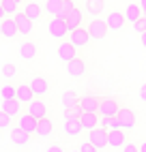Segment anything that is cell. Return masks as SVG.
<instances>
[{
    "label": "cell",
    "instance_id": "cell-1",
    "mask_svg": "<svg viewBox=\"0 0 146 152\" xmlns=\"http://www.w3.org/2000/svg\"><path fill=\"white\" fill-rule=\"evenodd\" d=\"M47 32L52 39H56V41H62V39H67L69 34V28H67V22H65V17H49L47 19Z\"/></svg>",
    "mask_w": 146,
    "mask_h": 152
},
{
    "label": "cell",
    "instance_id": "cell-2",
    "mask_svg": "<svg viewBox=\"0 0 146 152\" xmlns=\"http://www.w3.org/2000/svg\"><path fill=\"white\" fill-rule=\"evenodd\" d=\"M120 107H122V105H120L118 99H114V96H101L97 114H99L101 118H114V116H118Z\"/></svg>",
    "mask_w": 146,
    "mask_h": 152
},
{
    "label": "cell",
    "instance_id": "cell-3",
    "mask_svg": "<svg viewBox=\"0 0 146 152\" xmlns=\"http://www.w3.org/2000/svg\"><path fill=\"white\" fill-rule=\"evenodd\" d=\"M88 139L95 144L97 150H105L110 146V135H108V129H103L101 124L95 126L92 131H88Z\"/></svg>",
    "mask_w": 146,
    "mask_h": 152
},
{
    "label": "cell",
    "instance_id": "cell-4",
    "mask_svg": "<svg viewBox=\"0 0 146 152\" xmlns=\"http://www.w3.org/2000/svg\"><path fill=\"white\" fill-rule=\"evenodd\" d=\"M67 39L75 45L77 49H82V47H86L88 43H90V32H88V28H84V26H80V28H75V30H71V32L67 34Z\"/></svg>",
    "mask_w": 146,
    "mask_h": 152
},
{
    "label": "cell",
    "instance_id": "cell-5",
    "mask_svg": "<svg viewBox=\"0 0 146 152\" xmlns=\"http://www.w3.org/2000/svg\"><path fill=\"white\" fill-rule=\"evenodd\" d=\"M13 19H15V24H17V28H19V34H24V37H30V34H32L35 22L24 13V9H19V11L13 15Z\"/></svg>",
    "mask_w": 146,
    "mask_h": 152
},
{
    "label": "cell",
    "instance_id": "cell-6",
    "mask_svg": "<svg viewBox=\"0 0 146 152\" xmlns=\"http://www.w3.org/2000/svg\"><path fill=\"white\" fill-rule=\"evenodd\" d=\"M88 32H90V37L95 39V41H99V39H103L108 34V22L105 19H97V17H90V22H88Z\"/></svg>",
    "mask_w": 146,
    "mask_h": 152
},
{
    "label": "cell",
    "instance_id": "cell-7",
    "mask_svg": "<svg viewBox=\"0 0 146 152\" xmlns=\"http://www.w3.org/2000/svg\"><path fill=\"white\" fill-rule=\"evenodd\" d=\"M58 58L62 60V62H69V60L77 58V47L73 45L69 39H62V41H58Z\"/></svg>",
    "mask_w": 146,
    "mask_h": 152
},
{
    "label": "cell",
    "instance_id": "cell-8",
    "mask_svg": "<svg viewBox=\"0 0 146 152\" xmlns=\"http://www.w3.org/2000/svg\"><path fill=\"white\" fill-rule=\"evenodd\" d=\"M0 109L7 111V114L11 116L13 120H17V116L24 111V103H22V101H19L17 96H15V99H2V103H0Z\"/></svg>",
    "mask_w": 146,
    "mask_h": 152
},
{
    "label": "cell",
    "instance_id": "cell-9",
    "mask_svg": "<svg viewBox=\"0 0 146 152\" xmlns=\"http://www.w3.org/2000/svg\"><path fill=\"white\" fill-rule=\"evenodd\" d=\"M67 75L73 77V79H80V77H84L86 75V62H84V58H73L67 62Z\"/></svg>",
    "mask_w": 146,
    "mask_h": 152
},
{
    "label": "cell",
    "instance_id": "cell-10",
    "mask_svg": "<svg viewBox=\"0 0 146 152\" xmlns=\"http://www.w3.org/2000/svg\"><path fill=\"white\" fill-rule=\"evenodd\" d=\"M37 124H39V118H35L30 111H22L17 116V126H22L24 131H28L30 135L37 133Z\"/></svg>",
    "mask_w": 146,
    "mask_h": 152
},
{
    "label": "cell",
    "instance_id": "cell-11",
    "mask_svg": "<svg viewBox=\"0 0 146 152\" xmlns=\"http://www.w3.org/2000/svg\"><path fill=\"white\" fill-rule=\"evenodd\" d=\"M0 26H2V37L9 39V41H15V39L19 37V28H17V24H15L13 15H7L2 22H0Z\"/></svg>",
    "mask_w": 146,
    "mask_h": 152
},
{
    "label": "cell",
    "instance_id": "cell-12",
    "mask_svg": "<svg viewBox=\"0 0 146 152\" xmlns=\"http://www.w3.org/2000/svg\"><path fill=\"white\" fill-rule=\"evenodd\" d=\"M65 22H67L69 32H71V30H75V28H80V26H84V11H82L80 7H73L71 11L67 13Z\"/></svg>",
    "mask_w": 146,
    "mask_h": 152
},
{
    "label": "cell",
    "instance_id": "cell-13",
    "mask_svg": "<svg viewBox=\"0 0 146 152\" xmlns=\"http://www.w3.org/2000/svg\"><path fill=\"white\" fill-rule=\"evenodd\" d=\"M116 118L120 120L122 129H127V131L135 129V124H138V118H135V111H133L131 107H120V111H118V116H116Z\"/></svg>",
    "mask_w": 146,
    "mask_h": 152
},
{
    "label": "cell",
    "instance_id": "cell-14",
    "mask_svg": "<svg viewBox=\"0 0 146 152\" xmlns=\"http://www.w3.org/2000/svg\"><path fill=\"white\" fill-rule=\"evenodd\" d=\"M30 137H32V135H30L28 131H24L22 126H17V124L11 129V141H13L15 148H26L28 141H30Z\"/></svg>",
    "mask_w": 146,
    "mask_h": 152
},
{
    "label": "cell",
    "instance_id": "cell-15",
    "mask_svg": "<svg viewBox=\"0 0 146 152\" xmlns=\"http://www.w3.org/2000/svg\"><path fill=\"white\" fill-rule=\"evenodd\" d=\"M17 54H19V58H22V60L30 62V60H35V58H37L39 47H37V43H32V41H24V43H19Z\"/></svg>",
    "mask_w": 146,
    "mask_h": 152
},
{
    "label": "cell",
    "instance_id": "cell-16",
    "mask_svg": "<svg viewBox=\"0 0 146 152\" xmlns=\"http://www.w3.org/2000/svg\"><path fill=\"white\" fill-rule=\"evenodd\" d=\"M105 22H108V28L110 30L118 32V30H122L125 24H127V17H125L122 11H110V15L105 17Z\"/></svg>",
    "mask_w": 146,
    "mask_h": 152
},
{
    "label": "cell",
    "instance_id": "cell-17",
    "mask_svg": "<svg viewBox=\"0 0 146 152\" xmlns=\"http://www.w3.org/2000/svg\"><path fill=\"white\" fill-rule=\"evenodd\" d=\"M26 111H30L35 118H45L47 116V105L43 103L41 96H35L30 103H26Z\"/></svg>",
    "mask_w": 146,
    "mask_h": 152
},
{
    "label": "cell",
    "instance_id": "cell-18",
    "mask_svg": "<svg viewBox=\"0 0 146 152\" xmlns=\"http://www.w3.org/2000/svg\"><path fill=\"white\" fill-rule=\"evenodd\" d=\"M80 122H82V129L86 131H92L95 126H99L101 122V116L97 114V111H82V116H80Z\"/></svg>",
    "mask_w": 146,
    "mask_h": 152
},
{
    "label": "cell",
    "instance_id": "cell-19",
    "mask_svg": "<svg viewBox=\"0 0 146 152\" xmlns=\"http://www.w3.org/2000/svg\"><path fill=\"white\" fill-rule=\"evenodd\" d=\"M30 88H32L35 96H41V99H43V96L49 92V82H47L45 77L37 75V77H32V79H30Z\"/></svg>",
    "mask_w": 146,
    "mask_h": 152
},
{
    "label": "cell",
    "instance_id": "cell-20",
    "mask_svg": "<svg viewBox=\"0 0 146 152\" xmlns=\"http://www.w3.org/2000/svg\"><path fill=\"white\" fill-rule=\"evenodd\" d=\"M82 122H80V118H73V120H65V124H62V133H65L67 137H80L82 135Z\"/></svg>",
    "mask_w": 146,
    "mask_h": 152
},
{
    "label": "cell",
    "instance_id": "cell-21",
    "mask_svg": "<svg viewBox=\"0 0 146 152\" xmlns=\"http://www.w3.org/2000/svg\"><path fill=\"white\" fill-rule=\"evenodd\" d=\"M110 135V148H122L127 141V129H112L108 131Z\"/></svg>",
    "mask_w": 146,
    "mask_h": 152
},
{
    "label": "cell",
    "instance_id": "cell-22",
    "mask_svg": "<svg viewBox=\"0 0 146 152\" xmlns=\"http://www.w3.org/2000/svg\"><path fill=\"white\" fill-rule=\"evenodd\" d=\"M105 9V0H86L84 2V13L88 17H99Z\"/></svg>",
    "mask_w": 146,
    "mask_h": 152
},
{
    "label": "cell",
    "instance_id": "cell-23",
    "mask_svg": "<svg viewBox=\"0 0 146 152\" xmlns=\"http://www.w3.org/2000/svg\"><path fill=\"white\" fill-rule=\"evenodd\" d=\"M52 133H54V122L45 116V118H39V124H37V137L39 139H47Z\"/></svg>",
    "mask_w": 146,
    "mask_h": 152
},
{
    "label": "cell",
    "instance_id": "cell-24",
    "mask_svg": "<svg viewBox=\"0 0 146 152\" xmlns=\"http://www.w3.org/2000/svg\"><path fill=\"white\" fill-rule=\"evenodd\" d=\"M24 13H26L30 19H32L35 24H37V22H41V17L45 15V11L41 9V4H39V2H26V4H24Z\"/></svg>",
    "mask_w": 146,
    "mask_h": 152
},
{
    "label": "cell",
    "instance_id": "cell-25",
    "mask_svg": "<svg viewBox=\"0 0 146 152\" xmlns=\"http://www.w3.org/2000/svg\"><path fill=\"white\" fill-rule=\"evenodd\" d=\"M125 17H127V22L129 24H135V22H138V19L144 15L142 13V9H140V2H129L127 7H125Z\"/></svg>",
    "mask_w": 146,
    "mask_h": 152
},
{
    "label": "cell",
    "instance_id": "cell-26",
    "mask_svg": "<svg viewBox=\"0 0 146 152\" xmlns=\"http://www.w3.org/2000/svg\"><path fill=\"white\" fill-rule=\"evenodd\" d=\"M15 96L26 105L35 99V92H32V88H30V84H17L15 86Z\"/></svg>",
    "mask_w": 146,
    "mask_h": 152
},
{
    "label": "cell",
    "instance_id": "cell-27",
    "mask_svg": "<svg viewBox=\"0 0 146 152\" xmlns=\"http://www.w3.org/2000/svg\"><path fill=\"white\" fill-rule=\"evenodd\" d=\"M99 101H101V96H92V94L80 96V109L82 111H97L99 109Z\"/></svg>",
    "mask_w": 146,
    "mask_h": 152
},
{
    "label": "cell",
    "instance_id": "cell-28",
    "mask_svg": "<svg viewBox=\"0 0 146 152\" xmlns=\"http://www.w3.org/2000/svg\"><path fill=\"white\" fill-rule=\"evenodd\" d=\"M60 9H62V0H47L45 7H43V11L49 17H56V15H60Z\"/></svg>",
    "mask_w": 146,
    "mask_h": 152
},
{
    "label": "cell",
    "instance_id": "cell-29",
    "mask_svg": "<svg viewBox=\"0 0 146 152\" xmlns=\"http://www.w3.org/2000/svg\"><path fill=\"white\" fill-rule=\"evenodd\" d=\"M60 101H62V107H75V105H80V96L73 92V90H65Z\"/></svg>",
    "mask_w": 146,
    "mask_h": 152
},
{
    "label": "cell",
    "instance_id": "cell-30",
    "mask_svg": "<svg viewBox=\"0 0 146 152\" xmlns=\"http://www.w3.org/2000/svg\"><path fill=\"white\" fill-rule=\"evenodd\" d=\"M19 4H22V2H17V0H0V7L4 9L7 15H15L19 11Z\"/></svg>",
    "mask_w": 146,
    "mask_h": 152
},
{
    "label": "cell",
    "instance_id": "cell-31",
    "mask_svg": "<svg viewBox=\"0 0 146 152\" xmlns=\"http://www.w3.org/2000/svg\"><path fill=\"white\" fill-rule=\"evenodd\" d=\"M80 116H82V109H80V105H75V107H65L62 120H73V118H80Z\"/></svg>",
    "mask_w": 146,
    "mask_h": 152
},
{
    "label": "cell",
    "instance_id": "cell-32",
    "mask_svg": "<svg viewBox=\"0 0 146 152\" xmlns=\"http://www.w3.org/2000/svg\"><path fill=\"white\" fill-rule=\"evenodd\" d=\"M17 75V66L13 64V62H7L4 66H2V77L4 79H13Z\"/></svg>",
    "mask_w": 146,
    "mask_h": 152
},
{
    "label": "cell",
    "instance_id": "cell-33",
    "mask_svg": "<svg viewBox=\"0 0 146 152\" xmlns=\"http://www.w3.org/2000/svg\"><path fill=\"white\" fill-rule=\"evenodd\" d=\"M0 99H15V86L13 84H4L0 88Z\"/></svg>",
    "mask_w": 146,
    "mask_h": 152
},
{
    "label": "cell",
    "instance_id": "cell-34",
    "mask_svg": "<svg viewBox=\"0 0 146 152\" xmlns=\"http://www.w3.org/2000/svg\"><path fill=\"white\" fill-rule=\"evenodd\" d=\"M11 124H13V118L7 114V111H2L0 109V131H7V129H11Z\"/></svg>",
    "mask_w": 146,
    "mask_h": 152
},
{
    "label": "cell",
    "instance_id": "cell-35",
    "mask_svg": "<svg viewBox=\"0 0 146 152\" xmlns=\"http://www.w3.org/2000/svg\"><path fill=\"white\" fill-rule=\"evenodd\" d=\"M131 26H133V30H135L138 34L146 32V15H142V17L138 19V22H135V24H131Z\"/></svg>",
    "mask_w": 146,
    "mask_h": 152
},
{
    "label": "cell",
    "instance_id": "cell-36",
    "mask_svg": "<svg viewBox=\"0 0 146 152\" xmlns=\"http://www.w3.org/2000/svg\"><path fill=\"white\" fill-rule=\"evenodd\" d=\"M75 7V2L73 0H62V9H60V17H67V13L71 11V9Z\"/></svg>",
    "mask_w": 146,
    "mask_h": 152
},
{
    "label": "cell",
    "instance_id": "cell-37",
    "mask_svg": "<svg viewBox=\"0 0 146 152\" xmlns=\"http://www.w3.org/2000/svg\"><path fill=\"white\" fill-rule=\"evenodd\" d=\"M92 150H97V148H95V144H92L90 139H88V141H84V144L80 146V152H92Z\"/></svg>",
    "mask_w": 146,
    "mask_h": 152
},
{
    "label": "cell",
    "instance_id": "cell-38",
    "mask_svg": "<svg viewBox=\"0 0 146 152\" xmlns=\"http://www.w3.org/2000/svg\"><path fill=\"white\" fill-rule=\"evenodd\" d=\"M120 150H125V152H138V146H135L133 141H129V139H127V141H125V146H122Z\"/></svg>",
    "mask_w": 146,
    "mask_h": 152
},
{
    "label": "cell",
    "instance_id": "cell-39",
    "mask_svg": "<svg viewBox=\"0 0 146 152\" xmlns=\"http://www.w3.org/2000/svg\"><path fill=\"white\" fill-rule=\"evenodd\" d=\"M138 96H140V99L144 101V103H146V84H142V86H140V90H138Z\"/></svg>",
    "mask_w": 146,
    "mask_h": 152
},
{
    "label": "cell",
    "instance_id": "cell-40",
    "mask_svg": "<svg viewBox=\"0 0 146 152\" xmlns=\"http://www.w3.org/2000/svg\"><path fill=\"white\" fill-rule=\"evenodd\" d=\"M140 43H142V47L146 49V32H142V34H140Z\"/></svg>",
    "mask_w": 146,
    "mask_h": 152
},
{
    "label": "cell",
    "instance_id": "cell-41",
    "mask_svg": "<svg viewBox=\"0 0 146 152\" xmlns=\"http://www.w3.org/2000/svg\"><path fill=\"white\" fill-rule=\"evenodd\" d=\"M138 2H140V9H142V13L146 15V0H138Z\"/></svg>",
    "mask_w": 146,
    "mask_h": 152
},
{
    "label": "cell",
    "instance_id": "cell-42",
    "mask_svg": "<svg viewBox=\"0 0 146 152\" xmlns=\"http://www.w3.org/2000/svg\"><path fill=\"white\" fill-rule=\"evenodd\" d=\"M49 150H52V152H56V150H62V146H60V144H52Z\"/></svg>",
    "mask_w": 146,
    "mask_h": 152
},
{
    "label": "cell",
    "instance_id": "cell-43",
    "mask_svg": "<svg viewBox=\"0 0 146 152\" xmlns=\"http://www.w3.org/2000/svg\"><path fill=\"white\" fill-rule=\"evenodd\" d=\"M138 150H140V152H146V139H142V144L138 146Z\"/></svg>",
    "mask_w": 146,
    "mask_h": 152
},
{
    "label": "cell",
    "instance_id": "cell-44",
    "mask_svg": "<svg viewBox=\"0 0 146 152\" xmlns=\"http://www.w3.org/2000/svg\"><path fill=\"white\" fill-rule=\"evenodd\" d=\"M4 17H7V13H4V9H2V7H0V22H2V19H4Z\"/></svg>",
    "mask_w": 146,
    "mask_h": 152
},
{
    "label": "cell",
    "instance_id": "cell-45",
    "mask_svg": "<svg viewBox=\"0 0 146 152\" xmlns=\"http://www.w3.org/2000/svg\"><path fill=\"white\" fill-rule=\"evenodd\" d=\"M0 37H2V26H0Z\"/></svg>",
    "mask_w": 146,
    "mask_h": 152
},
{
    "label": "cell",
    "instance_id": "cell-46",
    "mask_svg": "<svg viewBox=\"0 0 146 152\" xmlns=\"http://www.w3.org/2000/svg\"><path fill=\"white\" fill-rule=\"evenodd\" d=\"M17 2H26V0H17Z\"/></svg>",
    "mask_w": 146,
    "mask_h": 152
}]
</instances>
